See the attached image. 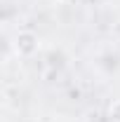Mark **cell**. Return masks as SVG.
I'll use <instances>...</instances> for the list:
<instances>
[{
	"mask_svg": "<svg viewBox=\"0 0 120 122\" xmlns=\"http://www.w3.org/2000/svg\"><path fill=\"white\" fill-rule=\"evenodd\" d=\"M40 49V38L33 30H19L14 38V54L19 59H31Z\"/></svg>",
	"mask_w": 120,
	"mask_h": 122,
	"instance_id": "obj_1",
	"label": "cell"
},
{
	"mask_svg": "<svg viewBox=\"0 0 120 122\" xmlns=\"http://www.w3.org/2000/svg\"><path fill=\"white\" fill-rule=\"evenodd\" d=\"M108 117H111L113 122H120V99L111 103V108H108Z\"/></svg>",
	"mask_w": 120,
	"mask_h": 122,
	"instance_id": "obj_2",
	"label": "cell"
}]
</instances>
